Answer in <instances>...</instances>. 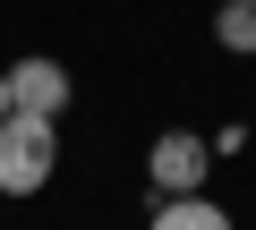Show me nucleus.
Instances as JSON below:
<instances>
[{
	"mask_svg": "<svg viewBox=\"0 0 256 230\" xmlns=\"http://www.w3.org/2000/svg\"><path fill=\"white\" fill-rule=\"evenodd\" d=\"M52 162H60V120L9 111V120H0V196H34V188H52Z\"/></svg>",
	"mask_w": 256,
	"mask_h": 230,
	"instance_id": "nucleus-1",
	"label": "nucleus"
},
{
	"mask_svg": "<svg viewBox=\"0 0 256 230\" xmlns=\"http://www.w3.org/2000/svg\"><path fill=\"white\" fill-rule=\"evenodd\" d=\"M214 43H222V51H256V0H222Z\"/></svg>",
	"mask_w": 256,
	"mask_h": 230,
	"instance_id": "nucleus-5",
	"label": "nucleus"
},
{
	"mask_svg": "<svg viewBox=\"0 0 256 230\" xmlns=\"http://www.w3.org/2000/svg\"><path fill=\"white\" fill-rule=\"evenodd\" d=\"M0 120H9V68H0Z\"/></svg>",
	"mask_w": 256,
	"mask_h": 230,
	"instance_id": "nucleus-6",
	"label": "nucleus"
},
{
	"mask_svg": "<svg viewBox=\"0 0 256 230\" xmlns=\"http://www.w3.org/2000/svg\"><path fill=\"white\" fill-rule=\"evenodd\" d=\"M146 230H230V213H222V205H214L205 188H188V196H162Z\"/></svg>",
	"mask_w": 256,
	"mask_h": 230,
	"instance_id": "nucleus-4",
	"label": "nucleus"
},
{
	"mask_svg": "<svg viewBox=\"0 0 256 230\" xmlns=\"http://www.w3.org/2000/svg\"><path fill=\"white\" fill-rule=\"evenodd\" d=\"M205 162H214V137L162 128L154 154H146V179H154V196H188V188H205Z\"/></svg>",
	"mask_w": 256,
	"mask_h": 230,
	"instance_id": "nucleus-2",
	"label": "nucleus"
},
{
	"mask_svg": "<svg viewBox=\"0 0 256 230\" xmlns=\"http://www.w3.org/2000/svg\"><path fill=\"white\" fill-rule=\"evenodd\" d=\"M9 111H34V120H60V111H68V68L60 60H18L9 68Z\"/></svg>",
	"mask_w": 256,
	"mask_h": 230,
	"instance_id": "nucleus-3",
	"label": "nucleus"
}]
</instances>
